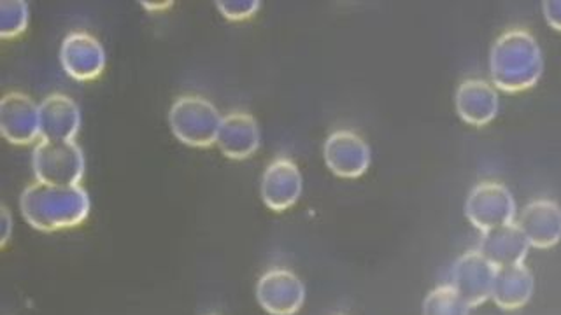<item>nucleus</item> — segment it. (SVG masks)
I'll return each mask as SVG.
<instances>
[{
  "label": "nucleus",
  "mask_w": 561,
  "mask_h": 315,
  "mask_svg": "<svg viewBox=\"0 0 561 315\" xmlns=\"http://www.w3.org/2000/svg\"><path fill=\"white\" fill-rule=\"evenodd\" d=\"M39 183L79 186L84 175V154L75 140H41L32 154Z\"/></svg>",
  "instance_id": "nucleus-4"
},
{
  "label": "nucleus",
  "mask_w": 561,
  "mask_h": 315,
  "mask_svg": "<svg viewBox=\"0 0 561 315\" xmlns=\"http://www.w3.org/2000/svg\"><path fill=\"white\" fill-rule=\"evenodd\" d=\"M465 214L473 226L484 233L513 223L516 201L504 184L481 183L470 191L465 203Z\"/></svg>",
  "instance_id": "nucleus-5"
},
{
  "label": "nucleus",
  "mask_w": 561,
  "mask_h": 315,
  "mask_svg": "<svg viewBox=\"0 0 561 315\" xmlns=\"http://www.w3.org/2000/svg\"><path fill=\"white\" fill-rule=\"evenodd\" d=\"M20 210L35 230L58 232L87 221L90 197L81 186H51L37 180L22 192Z\"/></svg>",
  "instance_id": "nucleus-1"
},
{
  "label": "nucleus",
  "mask_w": 561,
  "mask_h": 315,
  "mask_svg": "<svg viewBox=\"0 0 561 315\" xmlns=\"http://www.w3.org/2000/svg\"><path fill=\"white\" fill-rule=\"evenodd\" d=\"M469 303L453 285H438L423 302V315H469Z\"/></svg>",
  "instance_id": "nucleus-18"
},
{
  "label": "nucleus",
  "mask_w": 561,
  "mask_h": 315,
  "mask_svg": "<svg viewBox=\"0 0 561 315\" xmlns=\"http://www.w3.org/2000/svg\"><path fill=\"white\" fill-rule=\"evenodd\" d=\"M28 25V5L23 0H2L0 2V37L14 39L22 35Z\"/></svg>",
  "instance_id": "nucleus-19"
},
{
  "label": "nucleus",
  "mask_w": 561,
  "mask_h": 315,
  "mask_svg": "<svg viewBox=\"0 0 561 315\" xmlns=\"http://www.w3.org/2000/svg\"><path fill=\"white\" fill-rule=\"evenodd\" d=\"M534 288V276L523 262L513 267L496 268L491 300L504 311H516L530 302Z\"/></svg>",
  "instance_id": "nucleus-17"
},
{
  "label": "nucleus",
  "mask_w": 561,
  "mask_h": 315,
  "mask_svg": "<svg viewBox=\"0 0 561 315\" xmlns=\"http://www.w3.org/2000/svg\"><path fill=\"white\" fill-rule=\"evenodd\" d=\"M542 13L548 25L561 32V0H546L542 4Z\"/></svg>",
  "instance_id": "nucleus-21"
},
{
  "label": "nucleus",
  "mask_w": 561,
  "mask_h": 315,
  "mask_svg": "<svg viewBox=\"0 0 561 315\" xmlns=\"http://www.w3.org/2000/svg\"><path fill=\"white\" fill-rule=\"evenodd\" d=\"M493 84L505 93L525 92L539 83L543 72L542 49L530 32H504L490 52Z\"/></svg>",
  "instance_id": "nucleus-2"
},
{
  "label": "nucleus",
  "mask_w": 561,
  "mask_h": 315,
  "mask_svg": "<svg viewBox=\"0 0 561 315\" xmlns=\"http://www.w3.org/2000/svg\"><path fill=\"white\" fill-rule=\"evenodd\" d=\"M323 158L333 175L358 179L370 166V148L355 131L337 130L324 142Z\"/></svg>",
  "instance_id": "nucleus-7"
},
{
  "label": "nucleus",
  "mask_w": 561,
  "mask_h": 315,
  "mask_svg": "<svg viewBox=\"0 0 561 315\" xmlns=\"http://www.w3.org/2000/svg\"><path fill=\"white\" fill-rule=\"evenodd\" d=\"M259 121L248 113L227 114L219 125L216 144L225 156L232 160H245L253 156L260 148Z\"/></svg>",
  "instance_id": "nucleus-14"
},
{
  "label": "nucleus",
  "mask_w": 561,
  "mask_h": 315,
  "mask_svg": "<svg viewBox=\"0 0 561 315\" xmlns=\"http://www.w3.org/2000/svg\"><path fill=\"white\" fill-rule=\"evenodd\" d=\"M302 174L289 158H276L265 168L262 177V200L276 212L288 210L302 195Z\"/></svg>",
  "instance_id": "nucleus-11"
},
{
  "label": "nucleus",
  "mask_w": 561,
  "mask_h": 315,
  "mask_svg": "<svg viewBox=\"0 0 561 315\" xmlns=\"http://www.w3.org/2000/svg\"><path fill=\"white\" fill-rule=\"evenodd\" d=\"M43 140H72L81 127V110L70 96L53 93L39 105Z\"/></svg>",
  "instance_id": "nucleus-16"
},
{
  "label": "nucleus",
  "mask_w": 561,
  "mask_h": 315,
  "mask_svg": "<svg viewBox=\"0 0 561 315\" xmlns=\"http://www.w3.org/2000/svg\"><path fill=\"white\" fill-rule=\"evenodd\" d=\"M219 13L224 14L230 22H242L253 14L259 13L262 2L259 0H218Z\"/></svg>",
  "instance_id": "nucleus-20"
},
{
  "label": "nucleus",
  "mask_w": 561,
  "mask_h": 315,
  "mask_svg": "<svg viewBox=\"0 0 561 315\" xmlns=\"http://www.w3.org/2000/svg\"><path fill=\"white\" fill-rule=\"evenodd\" d=\"M528 249L530 244L519 226L508 223L482 233L478 250L493 267L504 268L522 265Z\"/></svg>",
  "instance_id": "nucleus-15"
},
{
  "label": "nucleus",
  "mask_w": 561,
  "mask_h": 315,
  "mask_svg": "<svg viewBox=\"0 0 561 315\" xmlns=\"http://www.w3.org/2000/svg\"><path fill=\"white\" fill-rule=\"evenodd\" d=\"M0 224H2V241H0V244L5 245L13 235V218H11V212L5 206L0 209Z\"/></svg>",
  "instance_id": "nucleus-22"
},
{
  "label": "nucleus",
  "mask_w": 561,
  "mask_h": 315,
  "mask_svg": "<svg viewBox=\"0 0 561 315\" xmlns=\"http://www.w3.org/2000/svg\"><path fill=\"white\" fill-rule=\"evenodd\" d=\"M221 119L215 105L202 96H181L169 110V125L175 139L192 148L216 144Z\"/></svg>",
  "instance_id": "nucleus-3"
},
{
  "label": "nucleus",
  "mask_w": 561,
  "mask_h": 315,
  "mask_svg": "<svg viewBox=\"0 0 561 315\" xmlns=\"http://www.w3.org/2000/svg\"><path fill=\"white\" fill-rule=\"evenodd\" d=\"M61 67L76 81H93L104 72L102 44L87 32H70L60 48Z\"/></svg>",
  "instance_id": "nucleus-10"
},
{
  "label": "nucleus",
  "mask_w": 561,
  "mask_h": 315,
  "mask_svg": "<svg viewBox=\"0 0 561 315\" xmlns=\"http://www.w3.org/2000/svg\"><path fill=\"white\" fill-rule=\"evenodd\" d=\"M456 113L472 127H486L499 114V93L482 79H467L455 95Z\"/></svg>",
  "instance_id": "nucleus-13"
},
{
  "label": "nucleus",
  "mask_w": 561,
  "mask_h": 315,
  "mask_svg": "<svg viewBox=\"0 0 561 315\" xmlns=\"http://www.w3.org/2000/svg\"><path fill=\"white\" fill-rule=\"evenodd\" d=\"M495 273L496 268L479 250H470L456 259L451 285L469 306H479L490 300Z\"/></svg>",
  "instance_id": "nucleus-9"
},
{
  "label": "nucleus",
  "mask_w": 561,
  "mask_h": 315,
  "mask_svg": "<svg viewBox=\"0 0 561 315\" xmlns=\"http://www.w3.org/2000/svg\"><path fill=\"white\" fill-rule=\"evenodd\" d=\"M516 224L530 247L549 249L561 241V207L552 200L531 201Z\"/></svg>",
  "instance_id": "nucleus-12"
},
{
  "label": "nucleus",
  "mask_w": 561,
  "mask_h": 315,
  "mask_svg": "<svg viewBox=\"0 0 561 315\" xmlns=\"http://www.w3.org/2000/svg\"><path fill=\"white\" fill-rule=\"evenodd\" d=\"M256 300L271 315H295L306 302V288L294 271L272 268L260 277Z\"/></svg>",
  "instance_id": "nucleus-6"
},
{
  "label": "nucleus",
  "mask_w": 561,
  "mask_h": 315,
  "mask_svg": "<svg viewBox=\"0 0 561 315\" xmlns=\"http://www.w3.org/2000/svg\"><path fill=\"white\" fill-rule=\"evenodd\" d=\"M0 130L11 144H32L41 136L39 105L23 93H5L0 101Z\"/></svg>",
  "instance_id": "nucleus-8"
},
{
  "label": "nucleus",
  "mask_w": 561,
  "mask_h": 315,
  "mask_svg": "<svg viewBox=\"0 0 561 315\" xmlns=\"http://www.w3.org/2000/svg\"><path fill=\"white\" fill-rule=\"evenodd\" d=\"M148 11H160V9L171 8L172 2H163V4H154V2H142Z\"/></svg>",
  "instance_id": "nucleus-23"
}]
</instances>
